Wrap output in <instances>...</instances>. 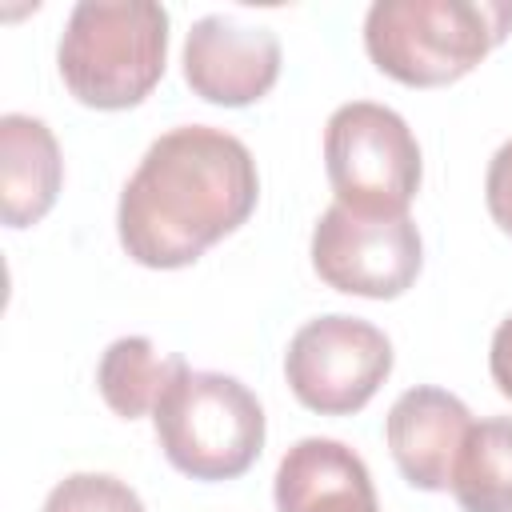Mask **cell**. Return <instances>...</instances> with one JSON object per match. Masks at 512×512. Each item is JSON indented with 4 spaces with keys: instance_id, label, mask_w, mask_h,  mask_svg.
I'll return each instance as SVG.
<instances>
[{
    "instance_id": "obj_11",
    "label": "cell",
    "mask_w": 512,
    "mask_h": 512,
    "mask_svg": "<svg viewBox=\"0 0 512 512\" xmlns=\"http://www.w3.org/2000/svg\"><path fill=\"white\" fill-rule=\"evenodd\" d=\"M64 184V156L52 128L28 112L0 116V216L8 228L40 224Z\"/></svg>"
},
{
    "instance_id": "obj_7",
    "label": "cell",
    "mask_w": 512,
    "mask_h": 512,
    "mask_svg": "<svg viewBox=\"0 0 512 512\" xmlns=\"http://www.w3.org/2000/svg\"><path fill=\"white\" fill-rule=\"evenodd\" d=\"M312 268L344 296L396 300L424 268V240L412 216H360L328 204L312 228Z\"/></svg>"
},
{
    "instance_id": "obj_1",
    "label": "cell",
    "mask_w": 512,
    "mask_h": 512,
    "mask_svg": "<svg viewBox=\"0 0 512 512\" xmlns=\"http://www.w3.org/2000/svg\"><path fill=\"white\" fill-rule=\"evenodd\" d=\"M260 200L248 144L212 124H180L148 144L116 204V236L140 268L196 264L232 236Z\"/></svg>"
},
{
    "instance_id": "obj_2",
    "label": "cell",
    "mask_w": 512,
    "mask_h": 512,
    "mask_svg": "<svg viewBox=\"0 0 512 512\" xmlns=\"http://www.w3.org/2000/svg\"><path fill=\"white\" fill-rule=\"evenodd\" d=\"M508 32V0H376L364 16V52L396 84L444 88L464 80Z\"/></svg>"
},
{
    "instance_id": "obj_5",
    "label": "cell",
    "mask_w": 512,
    "mask_h": 512,
    "mask_svg": "<svg viewBox=\"0 0 512 512\" xmlns=\"http://www.w3.org/2000/svg\"><path fill=\"white\" fill-rule=\"evenodd\" d=\"M324 172L336 204L360 216H408L420 192V144L408 120L376 100H348L324 124Z\"/></svg>"
},
{
    "instance_id": "obj_3",
    "label": "cell",
    "mask_w": 512,
    "mask_h": 512,
    "mask_svg": "<svg viewBox=\"0 0 512 512\" xmlns=\"http://www.w3.org/2000/svg\"><path fill=\"white\" fill-rule=\"evenodd\" d=\"M168 64V8L152 0H80L68 12L56 68L64 88L100 112L136 108Z\"/></svg>"
},
{
    "instance_id": "obj_9",
    "label": "cell",
    "mask_w": 512,
    "mask_h": 512,
    "mask_svg": "<svg viewBox=\"0 0 512 512\" xmlns=\"http://www.w3.org/2000/svg\"><path fill=\"white\" fill-rule=\"evenodd\" d=\"M468 428H472L468 404L436 384H416L400 392L384 416L388 452L400 476L420 492H448Z\"/></svg>"
},
{
    "instance_id": "obj_15",
    "label": "cell",
    "mask_w": 512,
    "mask_h": 512,
    "mask_svg": "<svg viewBox=\"0 0 512 512\" xmlns=\"http://www.w3.org/2000/svg\"><path fill=\"white\" fill-rule=\"evenodd\" d=\"M484 204H488V216L500 224V232L512 236V140H504L488 160Z\"/></svg>"
},
{
    "instance_id": "obj_6",
    "label": "cell",
    "mask_w": 512,
    "mask_h": 512,
    "mask_svg": "<svg viewBox=\"0 0 512 512\" xmlns=\"http://www.w3.org/2000/svg\"><path fill=\"white\" fill-rule=\"evenodd\" d=\"M392 376V340L344 312L316 316L296 328L284 352V380L292 396L320 416L360 412Z\"/></svg>"
},
{
    "instance_id": "obj_13",
    "label": "cell",
    "mask_w": 512,
    "mask_h": 512,
    "mask_svg": "<svg viewBox=\"0 0 512 512\" xmlns=\"http://www.w3.org/2000/svg\"><path fill=\"white\" fill-rule=\"evenodd\" d=\"M448 492L460 512H512V416H488L468 428Z\"/></svg>"
},
{
    "instance_id": "obj_14",
    "label": "cell",
    "mask_w": 512,
    "mask_h": 512,
    "mask_svg": "<svg viewBox=\"0 0 512 512\" xmlns=\"http://www.w3.org/2000/svg\"><path fill=\"white\" fill-rule=\"evenodd\" d=\"M40 512H148L132 484L108 472H72L64 476Z\"/></svg>"
},
{
    "instance_id": "obj_4",
    "label": "cell",
    "mask_w": 512,
    "mask_h": 512,
    "mask_svg": "<svg viewBox=\"0 0 512 512\" xmlns=\"http://www.w3.org/2000/svg\"><path fill=\"white\" fill-rule=\"evenodd\" d=\"M164 460L204 484L244 476L264 452V408L248 384L224 372H192L188 364L152 408Z\"/></svg>"
},
{
    "instance_id": "obj_8",
    "label": "cell",
    "mask_w": 512,
    "mask_h": 512,
    "mask_svg": "<svg viewBox=\"0 0 512 512\" xmlns=\"http://www.w3.org/2000/svg\"><path fill=\"white\" fill-rule=\"evenodd\" d=\"M180 64L192 96L220 108H244L276 88L280 40L264 24H244L240 16L212 12L188 28Z\"/></svg>"
},
{
    "instance_id": "obj_16",
    "label": "cell",
    "mask_w": 512,
    "mask_h": 512,
    "mask_svg": "<svg viewBox=\"0 0 512 512\" xmlns=\"http://www.w3.org/2000/svg\"><path fill=\"white\" fill-rule=\"evenodd\" d=\"M488 372H492V384L500 388V396L512 400V312H508V316L496 324V332H492Z\"/></svg>"
},
{
    "instance_id": "obj_10",
    "label": "cell",
    "mask_w": 512,
    "mask_h": 512,
    "mask_svg": "<svg viewBox=\"0 0 512 512\" xmlns=\"http://www.w3.org/2000/svg\"><path fill=\"white\" fill-rule=\"evenodd\" d=\"M276 512H380L372 472L344 440L304 436L276 464Z\"/></svg>"
},
{
    "instance_id": "obj_12",
    "label": "cell",
    "mask_w": 512,
    "mask_h": 512,
    "mask_svg": "<svg viewBox=\"0 0 512 512\" xmlns=\"http://www.w3.org/2000/svg\"><path fill=\"white\" fill-rule=\"evenodd\" d=\"M184 364H188L184 356L160 352L148 336H120L100 352L96 388L120 420H140L156 408V400Z\"/></svg>"
}]
</instances>
